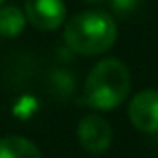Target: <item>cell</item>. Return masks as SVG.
Wrapping results in <instances>:
<instances>
[{
	"label": "cell",
	"mask_w": 158,
	"mask_h": 158,
	"mask_svg": "<svg viewBox=\"0 0 158 158\" xmlns=\"http://www.w3.org/2000/svg\"><path fill=\"white\" fill-rule=\"evenodd\" d=\"M64 42L82 56L104 54L116 42V22L104 10L78 12L64 24Z\"/></svg>",
	"instance_id": "6da1fadb"
},
{
	"label": "cell",
	"mask_w": 158,
	"mask_h": 158,
	"mask_svg": "<svg viewBox=\"0 0 158 158\" xmlns=\"http://www.w3.org/2000/svg\"><path fill=\"white\" fill-rule=\"evenodd\" d=\"M132 76L118 58H104L92 66L84 82V102L94 110H112L128 98Z\"/></svg>",
	"instance_id": "7a4b0ae2"
},
{
	"label": "cell",
	"mask_w": 158,
	"mask_h": 158,
	"mask_svg": "<svg viewBox=\"0 0 158 158\" xmlns=\"http://www.w3.org/2000/svg\"><path fill=\"white\" fill-rule=\"evenodd\" d=\"M78 142L84 150L92 154H102L112 144V126L100 114H86L76 126Z\"/></svg>",
	"instance_id": "3957f363"
},
{
	"label": "cell",
	"mask_w": 158,
	"mask_h": 158,
	"mask_svg": "<svg viewBox=\"0 0 158 158\" xmlns=\"http://www.w3.org/2000/svg\"><path fill=\"white\" fill-rule=\"evenodd\" d=\"M26 20L42 32H50L66 24V4L62 0H26Z\"/></svg>",
	"instance_id": "277c9868"
},
{
	"label": "cell",
	"mask_w": 158,
	"mask_h": 158,
	"mask_svg": "<svg viewBox=\"0 0 158 158\" xmlns=\"http://www.w3.org/2000/svg\"><path fill=\"white\" fill-rule=\"evenodd\" d=\"M128 118L136 130L154 134L158 132V90H142L128 104Z\"/></svg>",
	"instance_id": "5b68a950"
},
{
	"label": "cell",
	"mask_w": 158,
	"mask_h": 158,
	"mask_svg": "<svg viewBox=\"0 0 158 158\" xmlns=\"http://www.w3.org/2000/svg\"><path fill=\"white\" fill-rule=\"evenodd\" d=\"M0 158H42L38 146L24 136L0 138Z\"/></svg>",
	"instance_id": "8992f818"
},
{
	"label": "cell",
	"mask_w": 158,
	"mask_h": 158,
	"mask_svg": "<svg viewBox=\"0 0 158 158\" xmlns=\"http://www.w3.org/2000/svg\"><path fill=\"white\" fill-rule=\"evenodd\" d=\"M26 14L18 6H2L0 8V36L4 38H16L26 28Z\"/></svg>",
	"instance_id": "52a82bcc"
},
{
	"label": "cell",
	"mask_w": 158,
	"mask_h": 158,
	"mask_svg": "<svg viewBox=\"0 0 158 158\" xmlns=\"http://www.w3.org/2000/svg\"><path fill=\"white\" fill-rule=\"evenodd\" d=\"M140 2H142V0H108L110 10L114 12L116 16H120V18H126V16L134 14L136 8L140 6Z\"/></svg>",
	"instance_id": "ba28073f"
},
{
	"label": "cell",
	"mask_w": 158,
	"mask_h": 158,
	"mask_svg": "<svg viewBox=\"0 0 158 158\" xmlns=\"http://www.w3.org/2000/svg\"><path fill=\"white\" fill-rule=\"evenodd\" d=\"M82 2H86V4H98V2H102V0H82Z\"/></svg>",
	"instance_id": "9c48e42d"
},
{
	"label": "cell",
	"mask_w": 158,
	"mask_h": 158,
	"mask_svg": "<svg viewBox=\"0 0 158 158\" xmlns=\"http://www.w3.org/2000/svg\"><path fill=\"white\" fill-rule=\"evenodd\" d=\"M2 2H4V0H0V4H2Z\"/></svg>",
	"instance_id": "30bf717a"
}]
</instances>
